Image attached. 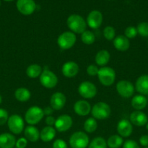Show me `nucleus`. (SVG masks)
<instances>
[{
    "instance_id": "obj_32",
    "label": "nucleus",
    "mask_w": 148,
    "mask_h": 148,
    "mask_svg": "<svg viewBox=\"0 0 148 148\" xmlns=\"http://www.w3.org/2000/svg\"><path fill=\"white\" fill-rule=\"evenodd\" d=\"M138 34L142 37H148V23L147 22H142L139 23L136 27Z\"/></svg>"
},
{
    "instance_id": "obj_20",
    "label": "nucleus",
    "mask_w": 148,
    "mask_h": 148,
    "mask_svg": "<svg viewBox=\"0 0 148 148\" xmlns=\"http://www.w3.org/2000/svg\"><path fill=\"white\" fill-rule=\"evenodd\" d=\"M113 46L120 51H126L130 47V40L123 35L118 36L113 39Z\"/></svg>"
},
{
    "instance_id": "obj_22",
    "label": "nucleus",
    "mask_w": 148,
    "mask_h": 148,
    "mask_svg": "<svg viewBox=\"0 0 148 148\" xmlns=\"http://www.w3.org/2000/svg\"><path fill=\"white\" fill-rule=\"evenodd\" d=\"M24 134L27 140L32 143L38 141V140L40 138V132L39 130L33 125H29L26 127L24 130Z\"/></svg>"
},
{
    "instance_id": "obj_36",
    "label": "nucleus",
    "mask_w": 148,
    "mask_h": 148,
    "mask_svg": "<svg viewBox=\"0 0 148 148\" xmlns=\"http://www.w3.org/2000/svg\"><path fill=\"white\" fill-rule=\"evenodd\" d=\"M99 68L97 67V66L94 64H90L89 65L88 67L86 69V72L89 76L91 77H94L97 76L98 75L99 72Z\"/></svg>"
},
{
    "instance_id": "obj_42",
    "label": "nucleus",
    "mask_w": 148,
    "mask_h": 148,
    "mask_svg": "<svg viewBox=\"0 0 148 148\" xmlns=\"http://www.w3.org/2000/svg\"><path fill=\"white\" fill-rule=\"evenodd\" d=\"M43 111L44 113V115L47 116H51V114H53L54 109L51 106H46L44 108Z\"/></svg>"
},
{
    "instance_id": "obj_15",
    "label": "nucleus",
    "mask_w": 148,
    "mask_h": 148,
    "mask_svg": "<svg viewBox=\"0 0 148 148\" xmlns=\"http://www.w3.org/2000/svg\"><path fill=\"white\" fill-rule=\"evenodd\" d=\"M66 103V97L60 92H55L50 98V106L54 110L59 111L62 109Z\"/></svg>"
},
{
    "instance_id": "obj_4",
    "label": "nucleus",
    "mask_w": 148,
    "mask_h": 148,
    "mask_svg": "<svg viewBox=\"0 0 148 148\" xmlns=\"http://www.w3.org/2000/svg\"><path fill=\"white\" fill-rule=\"evenodd\" d=\"M91 115L95 119L103 120L108 118L111 113L110 106L104 102H98L93 106Z\"/></svg>"
},
{
    "instance_id": "obj_18",
    "label": "nucleus",
    "mask_w": 148,
    "mask_h": 148,
    "mask_svg": "<svg viewBox=\"0 0 148 148\" xmlns=\"http://www.w3.org/2000/svg\"><path fill=\"white\" fill-rule=\"evenodd\" d=\"M73 109L77 115L80 116H86L91 112V107L88 101L80 100L75 103L73 106Z\"/></svg>"
},
{
    "instance_id": "obj_12",
    "label": "nucleus",
    "mask_w": 148,
    "mask_h": 148,
    "mask_svg": "<svg viewBox=\"0 0 148 148\" xmlns=\"http://www.w3.org/2000/svg\"><path fill=\"white\" fill-rule=\"evenodd\" d=\"M73 125V119L68 114H63L58 117L55 124V130L59 132H65L71 128Z\"/></svg>"
},
{
    "instance_id": "obj_8",
    "label": "nucleus",
    "mask_w": 148,
    "mask_h": 148,
    "mask_svg": "<svg viewBox=\"0 0 148 148\" xmlns=\"http://www.w3.org/2000/svg\"><path fill=\"white\" fill-rule=\"evenodd\" d=\"M78 92L80 95L85 99H91L97 95V89L95 85L92 82L84 81L78 86Z\"/></svg>"
},
{
    "instance_id": "obj_24",
    "label": "nucleus",
    "mask_w": 148,
    "mask_h": 148,
    "mask_svg": "<svg viewBox=\"0 0 148 148\" xmlns=\"http://www.w3.org/2000/svg\"><path fill=\"white\" fill-rule=\"evenodd\" d=\"M56 136V130L53 127H45L40 132V139L44 143L52 141Z\"/></svg>"
},
{
    "instance_id": "obj_2",
    "label": "nucleus",
    "mask_w": 148,
    "mask_h": 148,
    "mask_svg": "<svg viewBox=\"0 0 148 148\" xmlns=\"http://www.w3.org/2000/svg\"><path fill=\"white\" fill-rule=\"evenodd\" d=\"M97 77L102 85L109 87L113 85L115 80V72L110 66H103L99 69Z\"/></svg>"
},
{
    "instance_id": "obj_13",
    "label": "nucleus",
    "mask_w": 148,
    "mask_h": 148,
    "mask_svg": "<svg viewBox=\"0 0 148 148\" xmlns=\"http://www.w3.org/2000/svg\"><path fill=\"white\" fill-rule=\"evenodd\" d=\"M102 20V14L98 10H93L87 16L86 23L91 28L97 29L101 26Z\"/></svg>"
},
{
    "instance_id": "obj_14",
    "label": "nucleus",
    "mask_w": 148,
    "mask_h": 148,
    "mask_svg": "<svg viewBox=\"0 0 148 148\" xmlns=\"http://www.w3.org/2000/svg\"><path fill=\"white\" fill-rule=\"evenodd\" d=\"M129 121L136 127H143L148 122V117L147 114L142 111H134L130 114Z\"/></svg>"
},
{
    "instance_id": "obj_34",
    "label": "nucleus",
    "mask_w": 148,
    "mask_h": 148,
    "mask_svg": "<svg viewBox=\"0 0 148 148\" xmlns=\"http://www.w3.org/2000/svg\"><path fill=\"white\" fill-rule=\"evenodd\" d=\"M137 35L138 32L137 30H136V27H133V26H129V27H127L124 30V36L129 39L133 38L136 37Z\"/></svg>"
},
{
    "instance_id": "obj_25",
    "label": "nucleus",
    "mask_w": 148,
    "mask_h": 148,
    "mask_svg": "<svg viewBox=\"0 0 148 148\" xmlns=\"http://www.w3.org/2000/svg\"><path fill=\"white\" fill-rule=\"evenodd\" d=\"M110 59V54L108 51L105 49L100 50L95 56V62L99 66H104L109 62Z\"/></svg>"
},
{
    "instance_id": "obj_23",
    "label": "nucleus",
    "mask_w": 148,
    "mask_h": 148,
    "mask_svg": "<svg viewBox=\"0 0 148 148\" xmlns=\"http://www.w3.org/2000/svg\"><path fill=\"white\" fill-rule=\"evenodd\" d=\"M131 106L136 111H142L147 105V99L143 95H136L131 99Z\"/></svg>"
},
{
    "instance_id": "obj_28",
    "label": "nucleus",
    "mask_w": 148,
    "mask_h": 148,
    "mask_svg": "<svg viewBox=\"0 0 148 148\" xmlns=\"http://www.w3.org/2000/svg\"><path fill=\"white\" fill-rule=\"evenodd\" d=\"M123 144V137L118 134L110 136L107 141V145L110 148H120Z\"/></svg>"
},
{
    "instance_id": "obj_40",
    "label": "nucleus",
    "mask_w": 148,
    "mask_h": 148,
    "mask_svg": "<svg viewBox=\"0 0 148 148\" xmlns=\"http://www.w3.org/2000/svg\"><path fill=\"white\" fill-rule=\"evenodd\" d=\"M55 121H56V119L55 118L52 116H47L45 119V123L46 124V125L49 126V127H52V126H55Z\"/></svg>"
},
{
    "instance_id": "obj_39",
    "label": "nucleus",
    "mask_w": 148,
    "mask_h": 148,
    "mask_svg": "<svg viewBox=\"0 0 148 148\" xmlns=\"http://www.w3.org/2000/svg\"><path fill=\"white\" fill-rule=\"evenodd\" d=\"M52 147L53 148H68L67 143H65L64 140H61V139H57L55 140L52 145Z\"/></svg>"
},
{
    "instance_id": "obj_33",
    "label": "nucleus",
    "mask_w": 148,
    "mask_h": 148,
    "mask_svg": "<svg viewBox=\"0 0 148 148\" xmlns=\"http://www.w3.org/2000/svg\"><path fill=\"white\" fill-rule=\"evenodd\" d=\"M103 36L107 40H113L115 38V30L112 26H106L103 30Z\"/></svg>"
},
{
    "instance_id": "obj_35",
    "label": "nucleus",
    "mask_w": 148,
    "mask_h": 148,
    "mask_svg": "<svg viewBox=\"0 0 148 148\" xmlns=\"http://www.w3.org/2000/svg\"><path fill=\"white\" fill-rule=\"evenodd\" d=\"M9 119L8 112L4 108H0V126L7 122Z\"/></svg>"
},
{
    "instance_id": "obj_43",
    "label": "nucleus",
    "mask_w": 148,
    "mask_h": 148,
    "mask_svg": "<svg viewBox=\"0 0 148 148\" xmlns=\"http://www.w3.org/2000/svg\"><path fill=\"white\" fill-rule=\"evenodd\" d=\"M1 101H2V98H1V95H0V104L1 103Z\"/></svg>"
},
{
    "instance_id": "obj_31",
    "label": "nucleus",
    "mask_w": 148,
    "mask_h": 148,
    "mask_svg": "<svg viewBox=\"0 0 148 148\" xmlns=\"http://www.w3.org/2000/svg\"><path fill=\"white\" fill-rule=\"evenodd\" d=\"M81 38L83 43L86 45H91L95 41V36L90 30H86L84 33H81Z\"/></svg>"
},
{
    "instance_id": "obj_3",
    "label": "nucleus",
    "mask_w": 148,
    "mask_h": 148,
    "mask_svg": "<svg viewBox=\"0 0 148 148\" xmlns=\"http://www.w3.org/2000/svg\"><path fill=\"white\" fill-rule=\"evenodd\" d=\"M44 116L43 109L39 106H32L27 110L25 114V121L29 125H35L41 121Z\"/></svg>"
},
{
    "instance_id": "obj_9",
    "label": "nucleus",
    "mask_w": 148,
    "mask_h": 148,
    "mask_svg": "<svg viewBox=\"0 0 148 148\" xmlns=\"http://www.w3.org/2000/svg\"><path fill=\"white\" fill-rule=\"evenodd\" d=\"M7 126L10 131L13 134H20L24 129V121L20 115L13 114L9 117Z\"/></svg>"
},
{
    "instance_id": "obj_5",
    "label": "nucleus",
    "mask_w": 148,
    "mask_h": 148,
    "mask_svg": "<svg viewBox=\"0 0 148 148\" xmlns=\"http://www.w3.org/2000/svg\"><path fill=\"white\" fill-rule=\"evenodd\" d=\"M69 144L72 148H86L89 144V139L84 132H76L70 137Z\"/></svg>"
},
{
    "instance_id": "obj_16",
    "label": "nucleus",
    "mask_w": 148,
    "mask_h": 148,
    "mask_svg": "<svg viewBox=\"0 0 148 148\" xmlns=\"http://www.w3.org/2000/svg\"><path fill=\"white\" fill-rule=\"evenodd\" d=\"M79 72V66L73 61L67 62L62 65V75L68 78H72L76 76Z\"/></svg>"
},
{
    "instance_id": "obj_44",
    "label": "nucleus",
    "mask_w": 148,
    "mask_h": 148,
    "mask_svg": "<svg viewBox=\"0 0 148 148\" xmlns=\"http://www.w3.org/2000/svg\"><path fill=\"white\" fill-rule=\"evenodd\" d=\"M145 126H146V127H146L147 130V131H148V122L147 123V124H146V125H145Z\"/></svg>"
},
{
    "instance_id": "obj_17",
    "label": "nucleus",
    "mask_w": 148,
    "mask_h": 148,
    "mask_svg": "<svg viewBox=\"0 0 148 148\" xmlns=\"http://www.w3.org/2000/svg\"><path fill=\"white\" fill-rule=\"evenodd\" d=\"M117 132L122 137H129L133 132V126L130 121L122 119L118 123Z\"/></svg>"
},
{
    "instance_id": "obj_19",
    "label": "nucleus",
    "mask_w": 148,
    "mask_h": 148,
    "mask_svg": "<svg viewBox=\"0 0 148 148\" xmlns=\"http://www.w3.org/2000/svg\"><path fill=\"white\" fill-rule=\"evenodd\" d=\"M135 89L140 95H148V75H142L137 78Z\"/></svg>"
},
{
    "instance_id": "obj_21",
    "label": "nucleus",
    "mask_w": 148,
    "mask_h": 148,
    "mask_svg": "<svg viewBox=\"0 0 148 148\" xmlns=\"http://www.w3.org/2000/svg\"><path fill=\"white\" fill-rule=\"evenodd\" d=\"M16 139L10 133L0 134V148H13L15 146Z\"/></svg>"
},
{
    "instance_id": "obj_30",
    "label": "nucleus",
    "mask_w": 148,
    "mask_h": 148,
    "mask_svg": "<svg viewBox=\"0 0 148 148\" xmlns=\"http://www.w3.org/2000/svg\"><path fill=\"white\" fill-rule=\"evenodd\" d=\"M107 142L103 137H97L93 139L89 144L88 148H107Z\"/></svg>"
},
{
    "instance_id": "obj_47",
    "label": "nucleus",
    "mask_w": 148,
    "mask_h": 148,
    "mask_svg": "<svg viewBox=\"0 0 148 148\" xmlns=\"http://www.w3.org/2000/svg\"><path fill=\"white\" fill-rule=\"evenodd\" d=\"M145 148H148V147H145Z\"/></svg>"
},
{
    "instance_id": "obj_38",
    "label": "nucleus",
    "mask_w": 148,
    "mask_h": 148,
    "mask_svg": "<svg viewBox=\"0 0 148 148\" xmlns=\"http://www.w3.org/2000/svg\"><path fill=\"white\" fill-rule=\"evenodd\" d=\"M28 140L26 137H20L16 141V148H26L27 147Z\"/></svg>"
},
{
    "instance_id": "obj_1",
    "label": "nucleus",
    "mask_w": 148,
    "mask_h": 148,
    "mask_svg": "<svg viewBox=\"0 0 148 148\" xmlns=\"http://www.w3.org/2000/svg\"><path fill=\"white\" fill-rule=\"evenodd\" d=\"M67 25L74 33L81 34L86 28L85 20L79 14H71L67 19Z\"/></svg>"
},
{
    "instance_id": "obj_11",
    "label": "nucleus",
    "mask_w": 148,
    "mask_h": 148,
    "mask_svg": "<svg viewBox=\"0 0 148 148\" xmlns=\"http://www.w3.org/2000/svg\"><path fill=\"white\" fill-rule=\"evenodd\" d=\"M16 7L22 14L30 15L36 10V4L33 0H17Z\"/></svg>"
},
{
    "instance_id": "obj_6",
    "label": "nucleus",
    "mask_w": 148,
    "mask_h": 148,
    "mask_svg": "<svg viewBox=\"0 0 148 148\" xmlns=\"http://www.w3.org/2000/svg\"><path fill=\"white\" fill-rule=\"evenodd\" d=\"M76 42V36L71 31H65L61 33L57 38V44L62 50L71 49Z\"/></svg>"
},
{
    "instance_id": "obj_26",
    "label": "nucleus",
    "mask_w": 148,
    "mask_h": 148,
    "mask_svg": "<svg viewBox=\"0 0 148 148\" xmlns=\"http://www.w3.org/2000/svg\"><path fill=\"white\" fill-rule=\"evenodd\" d=\"M30 92L26 88H19L15 92L16 100L20 102H26L30 98Z\"/></svg>"
},
{
    "instance_id": "obj_29",
    "label": "nucleus",
    "mask_w": 148,
    "mask_h": 148,
    "mask_svg": "<svg viewBox=\"0 0 148 148\" xmlns=\"http://www.w3.org/2000/svg\"><path fill=\"white\" fill-rule=\"evenodd\" d=\"M98 124L97 120L93 117L87 119L84 124V129L86 132L93 133L97 130Z\"/></svg>"
},
{
    "instance_id": "obj_10",
    "label": "nucleus",
    "mask_w": 148,
    "mask_h": 148,
    "mask_svg": "<svg viewBox=\"0 0 148 148\" xmlns=\"http://www.w3.org/2000/svg\"><path fill=\"white\" fill-rule=\"evenodd\" d=\"M116 90L120 96L125 98H129L134 93L135 88L131 82L126 79H123L118 82L116 84Z\"/></svg>"
},
{
    "instance_id": "obj_37",
    "label": "nucleus",
    "mask_w": 148,
    "mask_h": 148,
    "mask_svg": "<svg viewBox=\"0 0 148 148\" xmlns=\"http://www.w3.org/2000/svg\"><path fill=\"white\" fill-rule=\"evenodd\" d=\"M123 148H140V147L134 140H128L123 143Z\"/></svg>"
},
{
    "instance_id": "obj_41",
    "label": "nucleus",
    "mask_w": 148,
    "mask_h": 148,
    "mask_svg": "<svg viewBox=\"0 0 148 148\" xmlns=\"http://www.w3.org/2000/svg\"><path fill=\"white\" fill-rule=\"evenodd\" d=\"M139 143L143 147H148V135L144 134L141 136L139 138Z\"/></svg>"
},
{
    "instance_id": "obj_45",
    "label": "nucleus",
    "mask_w": 148,
    "mask_h": 148,
    "mask_svg": "<svg viewBox=\"0 0 148 148\" xmlns=\"http://www.w3.org/2000/svg\"><path fill=\"white\" fill-rule=\"evenodd\" d=\"M4 1H13V0H4Z\"/></svg>"
},
{
    "instance_id": "obj_48",
    "label": "nucleus",
    "mask_w": 148,
    "mask_h": 148,
    "mask_svg": "<svg viewBox=\"0 0 148 148\" xmlns=\"http://www.w3.org/2000/svg\"><path fill=\"white\" fill-rule=\"evenodd\" d=\"M147 43H148V41H147Z\"/></svg>"
},
{
    "instance_id": "obj_27",
    "label": "nucleus",
    "mask_w": 148,
    "mask_h": 148,
    "mask_svg": "<svg viewBox=\"0 0 148 148\" xmlns=\"http://www.w3.org/2000/svg\"><path fill=\"white\" fill-rule=\"evenodd\" d=\"M26 72L27 76L30 78L39 77L42 73V68L40 65L33 64L28 66Z\"/></svg>"
},
{
    "instance_id": "obj_46",
    "label": "nucleus",
    "mask_w": 148,
    "mask_h": 148,
    "mask_svg": "<svg viewBox=\"0 0 148 148\" xmlns=\"http://www.w3.org/2000/svg\"><path fill=\"white\" fill-rule=\"evenodd\" d=\"M0 6H1V1H0Z\"/></svg>"
},
{
    "instance_id": "obj_7",
    "label": "nucleus",
    "mask_w": 148,
    "mask_h": 148,
    "mask_svg": "<svg viewBox=\"0 0 148 148\" xmlns=\"http://www.w3.org/2000/svg\"><path fill=\"white\" fill-rule=\"evenodd\" d=\"M39 80L42 86L48 89L54 88L58 83V78L57 75L47 69H44L42 71L41 75L39 77Z\"/></svg>"
}]
</instances>
